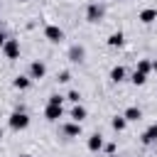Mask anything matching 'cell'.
<instances>
[{
  "label": "cell",
  "instance_id": "cell-4",
  "mask_svg": "<svg viewBox=\"0 0 157 157\" xmlns=\"http://www.w3.org/2000/svg\"><path fill=\"white\" fill-rule=\"evenodd\" d=\"M44 34H47V39H49V42H61V39H64L61 27H56V25H49V27L44 29Z\"/></svg>",
  "mask_w": 157,
  "mask_h": 157
},
{
  "label": "cell",
  "instance_id": "cell-13",
  "mask_svg": "<svg viewBox=\"0 0 157 157\" xmlns=\"http://www.w3.org/2000/svg\"><path fill=\"white\" fill-rule=\"evenodd\" d=\"M123 115H125V120H140V118H142V110H140V108H135V105H130Z\"/></svg>",
  "mask_w": 157,
  "mask_h": 157
},
{
  "label": "cell",
  "instance_id": "cell-24",
  "mask_svg": "<svg viewBox=\"0 0 157 157\" xmlns=\"http://www.w3.org/2000/svg\"><path fill=\"white\" fill-rule=\"evenodd\" d=\"M152 69H155V71H157V61H152Z\"/></svg>",
  "mask_w": 157,
  "mask_h": 157
},
{
  "label": "cell",
  "instance_id": "cell-8",
  "mask_svg": "<svg viewBox=\"0 0 157 157\" xmlns=\"http://www.w3.org/2000/svg\"><path fill=\"white\" fill-rule=\"evenodd\" d=\"M157 20V10H152V7H147V10H142L140 12V22H145V25H150V22H155Z\"/></svg>",
  "mask_w": 157,
  "mask_h": 157
},
{
  "label": "cell",
  "instance_id": "cell-1",
  "mask_svg": "<svg viewBox=\"0 0 157 157\" xmlns=\"http://www.w3.org/2000/svg\"><path fill=\"white\" fill-rule=\"evenodd\" d=\"M27 125H29V118H27L25 110H15V113L10 115V128H12V130H25Z\"/></svg>",
  "mask_w": 157,
  "mask_h": 157
},
{
  "label": "cell",
  "instance_id": "cell-22",
  "mask_svg": "<svg viewBox=\"0 0 157 157\" xmlns=\"http://www.w3.org/2000/svg\"><path fill=\"white\" fill-rule=\"evenodd\" d=\"M78 98H81V93H78V91H71V93H69V101H74V103H78Z\"/></svg>",
  "mask_w": 157,
  "mask_h": 157
},
{
  "label": "cell",
  "instance_id": "cell-9",
  "mask_svg": "<svg viewBox=\"0 0 157 157\" xmlns=\"http://www.w3.org/2000/svg\"><path fill=\"white\" fill-rule=\"evenodd\" d=\"M101 147H103V137H101L98 132L91 135V137H88V150H91V152H98Z\"/></svg>",
  "mask_w": 157,
  "mask_h": 157
},
{
  "label": "cell",
  "instance_id": "cell-5",
  "mask_svg": "<svg viewBox=\"0 0 157 157\" xmlns=\"http://www.w3.org/2000/svg\"><path fill=\"white\" fill-rule=\"evenodd\" d=\"M44 74H47V66L42 61H32L29 64V78H42Z\"/></svg>",
  "mask_w": 157,
  "mask_h": 157
},
{
  "label": "cell",
  "instance_id": "cell-11",
  "mask_svg": "<svg viewBox=\"0 0 157 157\" xmlns=\"http://www.w3.org/2000/svg\"><path fill=\"white\" fill-rule=\"evenodd\" d=\"M64 132H66L69 137H78V135H81V123H69V125H64Z\"/></svg>",
  "mask_w": 157,
  "mask_h": 157
},
{
  "label": "cell",
  "instance_id": "cell-15",
  "mask_svg": "<svg viewBox=\"0 0 157 157\" xmlns=\"http://www.w3.org/2000/svg\"><path fill=\"white\" fill-rule=\"evenodd\" d=\"M12 86H15V88H20V91L29 88V76H17V78L12 81Z\"/></svg>",
  "mask_w": 157,
  "mask_h": 157
},
{
  "label": "cell",
  "instance_id": "cell-20",
  "mask_svg": "<svg viewBox=\"0 0 157 157\" xmlns=\"http://www.w3.org/2000/svg\"><path fill=\"white\" fill-rule=\"evenodd\" d=\"M56 78H59V83H66V81L71 78V74H69V71H61V74H59Z\"/></svg>",
  "mask_w": 157,
  "mask_h": 157
},
{
  "label": "cell",
  "instance_id": "cell-14",
  "mask_svg": "<svg viewBox=\"0 0 157 157\" xmlns=\"http://www.w3.org/2000/svg\"><path fill=\"white\" fill-rule=\"evenodd\" d=\"M69 59L71 61H83V47H71L69 49Z\"/></svg>",
  "mask_w": 157,
  "mask_h": 157
},
{
  "label": "cell",
  "instance_id": "cell-7",
  "mask_svg": "<svg viewBox=\"0 0 157 157\" xmlns=\"http://www.w3.org/2000/svg\"><path fill=\"white\" fill-rule=\"evenodd\" d=\"M142 142H145V145H152V142H157V123H155V125H150V128L142 132Z\"/></svg>",
  "mask_w": 157,
  "mask_h": 157
},
{
  "label": "cell",
  "instance_id": "cell-19",
  "mask_svg": "<svg viewBox=\"0 0 157 157\" xmlns=\"http://www.w3.org/2000/svg\"><path fill=\"white\" fill-rule=\"evenodd\" d=\"M150 69H152V61H147V59H142V61L137 64V71H142V74H147Z\"/></svg>",
  "mask_w": 157,
  "mask_h": 157
},
{
  "label": "cell",
  "instance_id": "cell-17",
  "mask_svg": "<svg viewBox=\"0 0 157 157\" xmlns=\"http://www.w3.org/2000/svg\"><path fill=\"white\" fill-rule=\"evenodd\" d=\"M125 123H128V120H125V115H115V118H113V128H115L118 132H120V130H125Z\"/></svg>",
  "mask_w": 157,
  "mask_h": 157
},
{
  "label": "cell",
  "instance_id": "cell-23",
  "mask_svg": "<svg viewBox=\"0 0 157 157\" xmlns=\"http://www.w3.org/2000/svg\"><path fill=\"white\" fill-rule=\"evenodd\" d=\"M5 39H7V37H5L2 32H0V49H2V44H5Z\"/></svg>",
  "mask_w": 157,
  "mask_h": 157
},
{
  "label": "cell",
  "instance_id": "cell-6",
  "mask_svg": "<svg viewBox=\"0 0 157 157\" xmlns=\"http://www.w3.org/2000/svg\"><path fill=\"white\" fill-rule=\"evenodd\" d=\"M61 105H52V103H47V108H44V118L47 120H59L61 118Z\"/></svg>",
  "mask_w": 157,
  "mask_h": 157
},
{
  "label": "cell",
  "instance_id": "cell-25",
  "mask_svg": "<svg viewBox=\"0 0 157 157\" xmlns=\"http://www.w3.org/2000/svg\"><path fill=\"white\" fill-rule=\"evenodd\" d=\"M22 157H32V155H22Z\"/></svg>",
  "mask_w": 157,
  "mask_h": 157
},
{
  "label": "cell",
  "instance_id": "cell-27",
  "mask_svg": "<svg viewBox=\"0 0 157 157\" xmlns=\"http://www.w3.org/2000/svg\"><path fill=\"white\" fill-rule=\"evenodd\" d=\"M22 2H27V0H22Z\"/></svg>",
  "mask_w": 157,
  "mask_h": 157
},
{
  "label": "cell",
  "instance_id": "cell-12",
  "mask_svg": "<svg viewBox=\"0 0 157 157\" xmlns=\"http://www.w3.org/2000/svg\"><path fill=\"white\" fill-rule=\"evenodd\" d=\"M123 78H125V69H123V66H113V69H110V81L120 83Z\"/></svg>",
  "mask_w": 157,
  "mask_h": 157
},
{
  "label": "cell",
  "instance_id": "cell-10",
  "mask_svg": "<svg viewBox=\"0 0 157 157\" xmlns=\"http://www.w3.org/2000/svg\"><path fill=\"white\" fill-rule=\"evenodd\" d=\"M83 118H86V108L76 103V105H74V110H71V120H74V123H81Z\"/></svg>",
  "mask_w": 157,
  "mask_h": 157
},
{
  "label": "cell",
  "instance_id": "cell-21",
  "mask_svg": "<svg viewBox=\"0 0 157 157\" xmlns=\"http://www.w3.org/2000/svg\"><path fill=\"white\" fill-rule=\"evenodd\" d=\"M61 101H64V98H61V96H56V93H54V96H49V103H52V105H61Z\"/></svg>",
  "mask_w": 157,
  "mask_h": 157
},
{
  "label": "cell",
  "instance_id": "cell-26",
  "mask_svg": "<svg viewBox=\"0 0 157 157\" xmlns=\"http://www.w3.org/2000/svg\"><path fill=\"white\" fill-rule=\"evenodd\" d=\"M0 137H2V130H0Z\"/></svg>",
  "mask_w": 157,
  "mask_h": 157
},
{
  "label": "cell",
  "instance_id": "cell-16",
  "mask_svg": "<svg viewBox=\"0 0 157 157\" xmlns=\"http://www.w3.org/2000/svg\"><path fill=\"white\" fill-rule=\"evenodd\" d=\"M123 39H125V37H123V32H113V34L108 37V44H110V47H120V44H123Z\"/></svg>",
  "mask_w": 157,
  "mask_h": 157
},
{
  "label": "cell",
  "instance_id": "cell-3",
  "mask_svg": "<svg viewBox=\"0 0 157 157\" xmlns=\"http://www.w3.org/2000/svg\"><path fill=\"white\" fill-rule=\"evenodd\" d=\"M86 17H88V22H98V20L103 17V7H101L98 2L88 5V10H86Z\"/></svg>",
  "mask_w": 157,
  "mask_h": 157
},
{
  "label": "cell",
  "instance_id": "cell-18",
  "mask_svg": "<svg viewBox=\"0 0 157 157\" xmlns=\"http://www.w3.org/2000/svg\"><path fill=\"white\" fill-rule=\"evenodd\" d=\"M145 81H147V74H142V71H135V74H132V83H135V86H142Z\"/></svg>",
  "mask_w": 157,
  "mask_h": 157
},
{
  "label": "cell",
  "instance_id": "cell-2",
  "mask_svg": "<svg viewBox=\"0 0 157 157\" xmlns=\"http://www.w3.org/2000/svg\"><path fill=\"white\" fill-rule=\"evenodd\" d=\"M2 54H5L7 59H17V56H20V44H17V39H5Z\"/></svg>",
  "mask_w": 157,
  "mask_h": 157
}]
</instances>
